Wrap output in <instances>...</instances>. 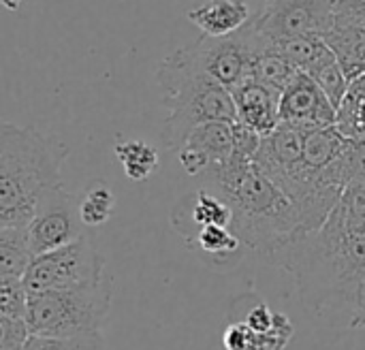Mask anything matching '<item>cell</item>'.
Returning a JSON list of instances; mask_svg holds the SVG:
<instances>
[{"mask_svg": "<svg viewBox=\"0 0 365 350\" xmlns=\"http://www.w3.org/2000/svg\"><path fill=\"white\" fill-rule=\"evenodd\" d=\"M289 272L306 310L329 325H364L361 282L365 276V227H351L340 210L314 231H306L272 259Z\"/></svg>", "mask_w": 365, "mask_h": 350, "instance_id": "cell-1", "label": "cell"}, {"mask_svg": "<svg viewBox=\"0 0 365 350\" xmlns=\"http://www.w3.org/2000/svg\"><path fill=\"white\" fill-rule=\"evenodd\" d=\"M205 190L225 199L233 212L231 231L242 244L272 259L289 242L306 233L291 197L276 186L257 163H227L201 175Z\"/></svg>", "mask_w": 365, "mask_h": 350, "instance_id": "cell-2", "label": "cell"}, {"mask_svg": "<svg viewBox=\"0 0 365 350\" xmlns=\"http://www.w3.org/2000/svg\"><path fill=\"white\" fill-rule=\"evenodd\" d=\"M68 148L38 130L4 122L0 126V227H28L38 199L62 184Z\"/></svg>", "mask_w": 365, "mask_h": 350, "instance_id": "cell-3", "label": "cell"}, {"mask_svg": "<svg viewBox=\"0 0 365 350\" xmlns=\"http://www.w3.org/2000/svg\"><path fill=\"white\" fill-rule=\"evenodd\" d=\"M156 81L163 90L165 107L171 111L163 128V145L169 152H178L201 124L237 120L233 92L192 71L178 51L165 58Z\"/></svg>", "mask_w": 365, "mask_h": 350, "instance_id": "cell-4", "label": "cell"}, {"mask_svg": "<svg viewBox=\"0 0 365 350\" xmlns=\"http://www.w3.org/2000/svg\"><path fill=\"white\" fill-rule=\"evenodd\" d=\"M111 297L113 282L109 276L92 287L28 293L26 323L30 336L73 338L101 331L111 310Z\"/></svg>", "mask_w": 365, "mask_h": 350, "instance_id": "cell-5", "label": "cell"}, {"mask_svg": "<svg viewBox=\"0 0 365 350\" xmlns=\"http://www.w3.org/2000/svg\"><path fill=\"white\" fill-rule=\"evenodd\" d=\"M269 43L257 32L255 24L229 36L201 34L195 43L178 49V56L199 75L233 90L250 77L257 53Z\"/></svg>", "mask_w": 365, "mask_h": 350, "instance_id": "cell-6", "label": "cell"}, {"mask_svg": "<svg viewBox=\"0 0 365 350\" xmlns=\"http://www.w3.org/2000/svg\"><path fill=\"white\" fill-rule=\"evenodd\" d=\"M105 259L83 233L79 240L32 259L24 284L28 293L49 289H79L103 282Z\"/></svg>", "mask_w": 365, "mask_h": 350, "instance_id": "cell-7", "label": "cell"}, {"mask_svg": "<svg viewBox=\"0 0 365 350\" xmlns=\"http://www.w3.org/2000/svg\"><path fill=\"white\" fill-rule=\"evenodd\" d=\"M83 220L79 214V201L71 195L64 184H56L43 192L38 199L36 212L28 225V237L32 254L56 250L79 240L83 231Z\"/></svg>", "mask_w": 365, "mask_h": 350, "instance_id": "cell-8", "label": "cell"}, {"mask_svg": "<svg viewBox=\"0 0 365 350\" xmlns=\"http://www.w3.org/2000/svg\"><path fill=\"white\" fill-rule=\"evenodd\" d=\"M336 21V0H267L255 21L257 32L267 41L297 34H327Z\"/></svg>", "mask_w": 365, "mask_h": 350, "instance_id": "cell-9", "label": "cell"}, {"mask_svg": "<svg viewBox=\"0 0 365 350\" xmlns=\"http://www.w3.org/2000/svg\"><path fill=\"white\" fill-rule=\"evenodd\" d=\"M280 124L317 130L338 124V109L308 73H297L280 96Z\"/></svg>", "mask_w": 365, "mask_h": 350, "instance_id": "cell-10", "label": "cell"}, {"mask_svg": "<svg viewBox=\"0 0 365 350\" xmlns=\"http://www.w3.org/2000/svg\"><path fill=\"white\" fill-rule=\"evenodd\" d=\"M178 154L184 171L195 177L225 167L233 154V122H207L197 126Z\"/></svg>", "mask_w": 365, "mask_h": 350, "instance_id": "cell-11", "label": "cell"}, {"mask_svg": "<svg viewBox=\"0 0 365 350\" xmlns=\"http://www.w3.org/2000/svg\"><path fill=\"white\" fill-rule=\"evenodd\" d=\"M263 6H255L252 0H203L197 2L186 17L210 36H229L246 30L257 21Z\"/></svg>", "mask_w": 365, "mask_h": 350, "instance_id": "cell-12", "label": "cell"}, {"mask_svg": "<svg viewBox=\"0 0 365 350\" xmlns=\"http://www.w3.org/2000/svg\"><path fill=\"white\" fill-rule=\"evenodd\" d=\"M231 92L240 122L248 124L263 137L272 135L280 126V90L248 77Z\"/></svg>", "mask_w": 365, "mask_h": 350, "instance_id": "cell-13", "label": "cell"}, {"mask_svg": "<svg viewBox=\"0 0 365 350\" xmlns=\"http://www.w3.org/2000/svg\"><path fill=\"white\" fill-rule=\"evenodd\" d=\"M325 41L336 51L351 83L365 77V13L336 15L334 28L325 34Z\"/></svg>", "mask_w": 365, "mask_h": 350, "instance_id": "cell-14", "label": "cell"}, {"mask_svg": "<svg viewBox=\"0 0 365 350\" xmlns=\"http://www.w3.org/2000/svg\"><path fill=\"white\" fill-rule=\"evenodd\" d=\"M32 259L28 227H0V278H24Z\"/></svg>", "mask_w": 365, "mask_h": 350, "instance_id": "cell-15", "label": "cell"}, {"mask_svg": "<svg viewBox=\"0 0 365 350\" xmlns=\"http://www.w3.org/2000/svg\"><path fill=\"white\" fill-rule=\"evenodd\" d=\"M269 45L302 73H308L310 68H314L319 62H323L327 56L334 53V49L329 47L323 34H297V36L280 38Z\"/></svg>", "mask_w": 365, "mask_h": 350, "instance_id": "cell-16", "label": "cell"}, {"mask_svg": "<svg viewBox=\"0 0 365 350\" xmlns=\"http://www.w3.org/2000/svg\"><path fill=\"white\" fill-rule=\"evenodd\" d=\"M115 156L126 177L137 182L148 180L158 167V152L141 139H128L115 143Z\"/></svg>", "mask_w": 365, "mask_h": 350, "instance_id": "cell-17", "label": "cell"}, {"mask_svg": "<svg viewBox=\"0 0 365 350\" xmlns=\"http://www.w3.org/2000/svg\"><path fill=\"white\" fill-rule=\"evenodd\" d=\"M299 71L282 53H278L272 45L263 47L257 53V58L252 62V68H250L252 79H257L261 83H267V86H272V88H276L280 92L293 81V77Z\"/></svg>", "mask_w": 365, "mask_h": 350, "instance_id": "cell-18", "label": "cell"}, {"mask_svg": "<svg viewBox=\"0 0 365 350\" xmlns=\"http://www.w3.org/2000/svg\"><path fill=\"white\" fill-rule=\"evenodd\" d=\"M188 220L199 231L205 225H222L231 227L233 212L225 199H220L212 190H199L188 207Z\"/></svg>", "mask_w": 365, "mask_h": 350, "instance_id": "cell-19", "label": "cell"}, {"mask_svg": "<svg viewBox=\"0 0 365 350\" xmlns=\"http://www.w3.org/2000/svg\"><path fill=\"white\" fill-rule=\"evenodd\" d=\"M308 75L319 83V88L327 94L331 105L340 111V107H342V103H344V98L349 94L351 81H349L346 73L342 71L336 51L331 56H327L323 62H319L314 68H310Z\"/></svg>", "mask_w": 365, "mask_h": 350, "instance_id": "cell-20", "label": "cell"}, {"mask_svg": "<svg viewBox=\"0 0 365 350\" xmlns=\"http://www.w3.org/2000/svg\"><path fill=\"white\" fill-rule=\"evenodd\" d=\"M115 197L111 188L103 182H96L88 188L83 199L79 201V214L86 227H101L113 214Z\"/></svg>", "mask_w": 365, "mask_h": 350, "instance_id": "cell-21", "label": "cell"}, {"mask_svg": "<svg viewBox=\"0 0 365 350\" xmlns=\"http://www.w3.org/2000/svg\"><path fill=\"white\" fill-rule=\"evenodd\" d=\"M197 246L205 252V254H233L240 248V237L231 231V227H222V225H205L201 227L195 237Z\"/></svg>", "mask_w": 365, "mask_h": 350, "instance_id": "cell-22", "label": "cell"}, {"mask_svg": "<svg viewBox=\"0 0 365 350\" xmlns=\"http://www.w3.org/2000/svg\"><path fill=\"white\" fill-rule=\"evenodd\" d=\"M24 350H105V340L101 331L81 334L73 338H45L30 336Z\"/></svg>", "mask_w": 365, "mask_h": 350, "instance_id": "cell-23", "label": "cell"}, {"mask_svg": "<svg viewBox=\"0 0 365 350\" xmlns=\"http://www.w3.org/2000/svg\"><path fill=\"white\" fill-rule=\"evenodd\" d=\"M340 173L344 184H365V137H346L340 154Z\"/></svg>", "mask_w": 365, "mask_h": 350, "instance_id": "cell-24", "label": "cell"}, {"mask_svg": "<svg viewBox=\"0 0 365 350\" xmlns=\"http://www.w3.org/2000/svg\"><path fill=\"white\" fill-rule=\"evenodd\" d=\"M28 314V289L24 278H0V316L24 319Z\"/></svg>", "mask_w": 365, "mask_h": 350, "instance_id": "cell-25", "label": "cell"}, {"mask_svg": "<svg viewBox=\"0 0 365 350\" xmlns=\"http://www.w3.org/2000/svg\"><path fill=\"white\" fill-rule=\"evenodd\" d=\"M261 143H263V135H259L248 124L235 120L233 122V154L229 163H252Z\"/></svg>", "mask_w": 365, "mask_h": 350, "instance_id": "cell-26", "label": "cell"}, {"mask_svg": "<svg viewBox=\"0 0 365 350\" xmlns=\"http://www.w3.org/2000/svg\"><path fill=\"white\" fill-rule=\"evenodd\" d=\"M336 207L351 227H365V184H349Z\"/></svg>", "mask_w": 365, "mask_h": 350, "instance_id": "cell-27", "label": "cell"}, {"mask_svg": "<svg viewBox=\"0 0 365 350\" xmlns=\"http://www.w3.org/2000/svg\"><path fill=\"white\" fill-rule=\"evenodd\" d=\"M28 338L30 329L24 319L0 316V350H24Z\"/></svg>", "mask_w": 365, "mask_h": 350, "instance_id": "cell-28", "label": "cell"}, {"mask_svg": "<svg viewBox=\"0 0 365 350\" xmlns=\"http://www.w3.org/2000/svg\"><path fill=\"white\" fill-rule=\"evenodd\" d=\"M276 319H278V312H272L265 304H259V306H252L244 323L257 334H267L276 327Z\"/></svg>", "mask_w": 365, "mask_h": 350, "instance_id": "cell-29", "label": "cell"}, {"mask_svg": "<svg viewBox=\"0 0 365 350\" xmlns=\"http://www.w3.org/2000/svg\"><path fill=\"white\" fill-rule=\"evenodd\" d=\"M365 13V0H336V15Z\"/></svg>", "mask_w": 365, "mask_h": 350, "instance_id": "cell-30", "label": "cell"}, {"mask_svg": "<svg viewBox=\"0 0 365 350\" xmlns=\"http://www.w3.org/2000/svg\"><path fill=\"white\" fill-rule=\"evenodd\" d=\"M19 2H21V0H2V4H4L6 9H17Z\"/></svg>", "mask_w": 365, "mask_h": 350, "instance_id": "cell-31", "label": "cell"}, {"mask_svg": "<svg viewBox=\"0 0 365 350\" xmlns=\"http://www.w3.org/2000/svg\"><path fill=\"white\" fill-rule=\"evenodd\" d=\"M361 310H364V314H365V276H364V282H361Z\"/></svg>", "mask_w": 365, "mask_h": 350, "instance_id": "cell-32", "label": "cell"}, {"mask_svg": "<svg viewBox=\"0 0 365 350\" xmlns=\"http://www.w3.org/2000/svg\"><path fill=\"white\" fill-rule=\"evenodd\" d=\"M364 327H365V314H364Z\"/></svg>", "mask_w": 365, "mask_h": 350, "instance_id": "cell-33", "label": "cell"}]
</instances>
